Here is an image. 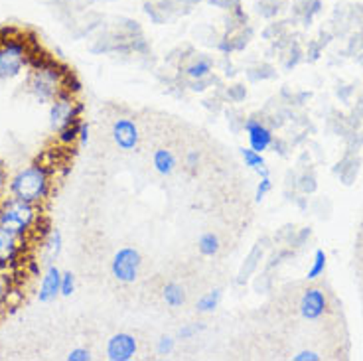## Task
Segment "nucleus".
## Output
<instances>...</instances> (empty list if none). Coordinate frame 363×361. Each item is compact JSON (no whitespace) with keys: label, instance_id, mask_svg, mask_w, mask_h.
Listing matches in <instances>:
<instances>
[{"label":"nucleus","instance_id":"obj_1","mask_svg":"<svg viewBox=\"0 0 363 361\" xmlns=\"http://www.w3.org/2000/svg\"><path fill=\"white\" fill-rule=\"evenodd\" d=\"M67 75L69 72L52 57L34 55L26 79V91L40 105H50L62 91H65Z\"/></svg>","mask_w":363,"mask_h":361},{"label":"nucleus","instance_id":"obj_2","mask_svg":"<svg viewBox=\"0 0 363 361\" xmlns=\"http://www.w3.org/2000/svg\"><path fill=\"white\" fill-rule=\"evenodd\" d=\"M54 176L52 168L44 162H32L20 168L9 180V194L34 206H42L52 194Z\"/></svg>","mask_w":363,"mask_h":361},{"label":"nucleus","instance_id":"obj_3","mask_svg":"<svg viewBox=\"0 0 363 361\" xmlns=\"http://www.w3.org/2000/svg\"><path fill=\"white\" fill-rule=\"evenodd\" d=\"M36 45L18 30L0 32V79H14L32 64Z\"/></svg>","mask_w":363,"mask_h":361},{"label":"nucleus","instance_id":"obj_4","mask_svg":"<svg viewBox=\"0 0 363 361\" xmlns=\"http://www.w3.org/2000/svg\"><path fill=\"white\" fill-rule=\"evenodd\" d=\"M40 206L16 198H0V227L16 237L28 239L40 223Z\"/></svg>","mask_w":363,"mask_h":361},{"label":"nucleus","instance_id":"obj_5","mask_svg":"<svg viewBox=\"0 0 363 361\" xmlns=\"http://www.w3.org/2000/svg\"><path fill=\"white\" fill-rule=\"evenodd\" d=\"M83 103L77 101L75 93L72 91H62L52 103H50V128L54 133L64 130L65 127H69L73 123H77L83 115Z\"/></svg>","mask_w":363,"mask_h":361},{"label":"nucleus","instance_id":"obj_6","mask_svg":"<svg viewBox=\"0 0 363 361\" xmlns=\"http://www.w3.org/2000/svg\"><path fill=\"white\" fill-rule=\"evenodd\" d=\"M140 265H143V257L138 253V249H135V247H121L113 257V261H111V272L118 282L133 284L138 279Z\"/></svg>","mask_w":363,"mask_h":361},{"label":"nucleus","instance_id":"obj_7","mask_svg":"<svg viewBox=\"0 0 363 361\" xmlns=\"http://www.w3.org/2000/svg\"><path fill=\"white\" fill-rule=\"evenodd\" d=\"M24 243L26 239L16 237L0 227V271L9 272L18 267L24 253Z\"/></svg>","mask_w":363,"mask_h":361},{"label":"nucleus","instance_id":"obj_8","mask_svg":"<svg viewBox=\"0 0 363 361\" xmlns=\"http://www.w3.org/2000/svg\"><path fill=\"white\" fill-rule=\"evenodd\" d=\"M113 143L121 148V150H135L138 146V140H140V133H138V127L136 123L130 117H118L115 123H113Z\"/></svg>","mask_w":363,"mask_h":361},{"label":"nucleus","instance_id":"obj_9","mask_svg":"<svg viewBox=\"0 0 363 361\" xmlns=\"http://www.w3.org/2000/svg\"><path fill=\"white\" fill-rule=\"evenodd\" d=\"M243 128H245L247 133L249 148H253L255 152L263 154L274 143L272 130L264 125L263 121H259V118H247L245 123H243Z\"/></svg>","mask_w":363,"mask_h":361},{"label":"nucleus","instance_id":"obj_10","mask_svg":"<svg viewBox=\"0 0 363 361\" xmlns=\"http://www.w3.org/2000/svg\"><path fill=\"white\" fill-rule=\"evenodd\" d=\"M105 355L109 361H130L136 355V338L127 332L115 334L107 342Z\"/></svg>","mask_w":363,"mask_h":361},{"label":"nucleus","instance_id":"obj_11","mask_svg":"<svg viewBox=\"0 0 363 361\" xmlns=\"http://www.w3.org/2000/svg\"><path fill=\"white\" fill-rule=\"evenodd\" d=\"M328 300L326 294L320 289H308L304 290L302 300H300V314L304 320H318L324 316L326 312Z\"/></svg>","mask_w":363,"mask_h":361},{"label":"nucleus","instance_id":"obj_12","mask_svg":"<svg viewBox=\"0 0 363 361\" xmlns=\"http://www.w3.org/2000/svg\"><path fill=\"white\" fill-rule=\"evenodd\" d=\"M57 296H62V271L55 265H50L45 269L44 277H42V282H40L38 300L42 304H50Z\"/></svg>","mask_w":363,"mask_h":361},{"label":"nucleus","instance_id":"obj_13","mask_svg":"<svg viewBox=\"0 0 363 361\" xmlns=\"http://www.w3.org/2000/svg\"><path fill=\"white\" fill-rule=\"evenodd\" d=\"M213 72V60L208 55H196L188 64L184 65V75L196 82V79H208Z\"/></svg>","mask_w":363,"mask_h":361},{"label":"nucleus","instance_id":"obj_14","mask_svg":"<svg viewBox=\"0 0 363 361\" xmlns=\"http://www.w3.org/2000/svg\"><path fill=\"white\" fill-rule=\"evenodd\" d=\"M152 166L160 176H170L176 170V156L168 148H156L152 154Z\"/></svg>","mask_w":363,"mask_h":361},{"label":"nucleus","instance_id":"obj_15","mask_svg":"<svg viewBox=\"0 0 363 361\" xmlns=\"http://www.w3.org/2000/svg\"><path fill=\"white\" fill-rule=\"evenodd\" d=\"M239 154H241V158H243V162H245L247 168H251V170L257 172V174H259V178L269 176V168H267V162H264L263 154L255 152L253 148H241Z\"/></svg>","mask_w":363,"mask_h":361},{"label":"nucleus","instance_id":"obj_16","mask_svg":"<svg viewBox=\"0 0 363 361\" xmlns=\"http://www.w3.org/2000/svg\"><path fill=\"white\" fill-rule=\"evenodd\" d=\"M62 249H64V237H62V231L60 229H52V231H48L44 239V251L45 257H48V261H55L60 253H62Z\"/></svg>","mask_w":363,"mask_h":361},{"label":"nucleus","instance_id":"obj_17","mask_svg":"<svg viewBox=\"0 0 363 361\" xmlns=\"http://www.w3.org/2000/svg\"><path fill=\"white\" fill-rule=\"evenodd\" d=\"M162 298L170 308H180L186 302V290L178 282H168L162 289Z\"/></svg>","mask_w":363,"mask_h":361},{"label":"nucleus","instance_id":"obj_18","mask_svg":"<svg viewBox=\"0 0 363 361\" xmlns=\"http://www.w3.org/2000/svg\"><path fill=\"white\" fill-rule=\"evenodd\" d=\"M219 302H221V289H213L198 300L196 310H198L200 314H209V312L218 310Z\"/></svg>","mask_w":363,"mask_h":361},{"label":"nucleus","instance_id":"obj_19","mask_svg":"<svg viewBox=\"0 0 363 361\" xmlns=\"http://www.w3.org/2000/svg\"><path fill=\"white\" fill-rule=\"evenodd\" d=\"M198 249L203 257H213L219 253L221 243H219V237L216 233H203L198 239Z\"/></svg>","mask_w":363,"mask_h":361},{"label":"nucleus","instance_id":"obj_20","mask_svg":"<svg viewBox=\"0 0 363 361\" xmlns=\"http://www.w3.org/2000/svg\"><path fill=\"white\" fill-rule=\"evenodd\" d=\"M261 257H263V251H259V247H255L253 251H251V255L247 257V261L243 262L241 271H239V279H237L239 284H243V282L249 279V274L257 269V265H259V261H261Z\"/></svg>","mask_w":363,"mask_h":361},{"label":"nucleus","instance_id":"obj_21","mask_svg":"<svg viewBox=\"0 0 363 361\" xmlns=\"http://www.w3.org/2000/svg\"><path fill=\"white\" fill-rule=\"evenodd\" d=\"M324 271H326V253H324V249H318L314 253V261H312V267H310L306 279L316 280L318 277L324 274Z\"/></svg>","mask_w":363,"mask_h":361},{"label":"nucleus","instance_id":"obj_22","mask_svg":"<svg viewBox=\"0 0 363 361\" xmlns=\"http://www.w3.org/2000/svg\"><path fill=\"white\" fill-rule=\"evenodd\" d=\"M82 121V118H79ZM79 121L77 123H73L69 127H65L64 130H60V133H55L57 135V143L65 148H69L72 145L77 143V133H79Z\"/></svg>","mask_w":363,"mask_h":361},{"label":"nucleus","instance_id":"obj_23","mask_svg":"<svg viewBox=\"0 0 363 361\" xmlns=\"http://www.w3.org/2000/svg\"><path fill=\"white\" fill-rule=\"evenodd\" d=\"M12 289H14V284H12V279L9 277V272L0 271V312L9 306V296Z\"/></svg>","mask_w":363,"mask_h":361},{"label":"nucleus","instance_id":"obj_24","mask_svg":"<svg viewBox=\"0 0 363 361\" xmlns=\"http://www.w3.org/2000/svg\"><path fill=\"white\" fill-rule=\"evenodd\" d=\"M203 328H206V326L201 324V322H196V324L182 326L180 330H178V340H191L194 335L200 334Z\"/></svg>","mask_w":363,"mask_h":361},{"label":"nucleus","instance_id":"obj_25","mask_svg":"<svg viewBox=\"0 0 363 361\" xmlns=\"http://www.w3.org/2000/svg\"><path fill=\"white\" fill-rule=\"evenodd\" d=\"M174 348H176V340H174L172 335H162L158 343H156V352L158 355H170L174 352Z\"/></svg>","mask_w":363,"mask_h":361},{"label":"nucleus","instance_id":"obj_26","mask_svg":"<svg viewBox=\"0 0 363 361\" xmlns=\"http://www.w3.org/2000/svg\"><path fill=\"white\" fill-rule=\"evenodd\" d=\"M75 292V274L72 271L62 272V296H72Z\"/></svg>","mask_w":363,"mask_h":361},{"label":"nucleus","instance_id":"obj_27","mask_svg":"<svg viewBox=\"0 0 363 361\" xmlns=\"http://www.w3.org/2000/svg\"><path fill=\"white\" fill-rule=\"evenodd\" d=\"M271 190H272L271 178H269V176L261 178L259 186H257V191H255V201H263L264 196H267V194H269Z\"/></svg>","mask_w":363,"mask_h":361},{"label":"nucleus","instance_id":"obj_28","mask_svg":"<svg viewBox=\"0 0 363 361\" xmlns=\"http://www.w3.org/2000/svg\"><path fill=\"white\" fill-rule=\"evenodd\" d=\"M91 352L87 348H75L72 352L65 355V360L67 361H91Z\"/></svg>","mask_w":363,"mask_h":361},{"label":"nucleus","instance_id":"obj_29","mask_svg":"<svg viewBox=\"0 0 363 361\" xmlns=\"http://www.w3.org/2000/svg\"><path fill=\"white\" fill-rule=\"evenodd\" d=\"M247 89L245 85H231L229 89H227V97L233 101V103H239L241 99H245Z\"/></svg>","mask_w":363,"mask_h":361},{"label":"nucleus","instance_id":"obj_30","mask_svg":"<svg viewBox=\"0 0 363 361\" xmlns=\"http://www.w3.org/2000/svg\"><path fill=\"white\" fill-rule=\"evenodd\" d=\"M89 123L87 121H79V133H77V140H79V145H87L89 143Z\"/></svg>","mask_w":363,"mask_h":361},{"label":"nucleus","instance_id":"obj_31","mask_svg":"<svg viewBox=\"0 0 363 361\" xmlns=\"http://www.w3.org/2000/svg\"><path fill=\"white\" fill-rule=\"evenodd\" d=\"M300 190L304 191V194H308V191L316 190V182H314V176H302V180H300Z\"/></svg>","mask_w":363,"mask_h":361},{"label":"nucleus","instance_id":"obj_32","mask_svg":"<svg viewBox=\"0 0 363 361\" xmlns=\"http://www.w3.org/2000/svg\"><path fill=\"white\" fill-rule=\"evenodd\" d=\"M186 166L190 170H196L200 166V152L198 150H190V152L186 154Z\"/></svg>","mask_w":363,"mask_h":361},{"label":"nucleus","instance_id":"obj_33","mask_svg":"<svg viewBox=\"0 0 363 361\" xmlns=\"http://www.w3.org/2000/svg\"><path fill=\"white\" fill-rule=\"evenodd\" d=\"M294 361H320V355L316 352H310V350H304L294 355Z\"/></svg>","mask_w":363,"mask_h":361},{"label":"nucleus","instance_id":"obj_34","mask_svg":"<svg viewBox=\"0 0 363 361\" xmlns=\"http://www.w3.org/2000/svg\"><path fill=\"white\" fill-rule=\"evenodd\" d=\"M9 188V176H6V170H4V166L0 164V198H2V194L4 190Z\"/></svg>","mask_w":363,"mask_h":361},{"label":"nucleus","instance_id":"obj_35","mask_svg":"<svg viewBox=\"0 0 363 361\" xmlns=\"http://www.w3.org/2000/svg\"><path fill=\"white\" fill-rule=\"evenodd\" d=\"M26 267H28V271H30V274H32V277L40 274V265H38V261H34V259H30Z\"/></svg>","mask_w":363,"mask_h":361}]
</instances>
